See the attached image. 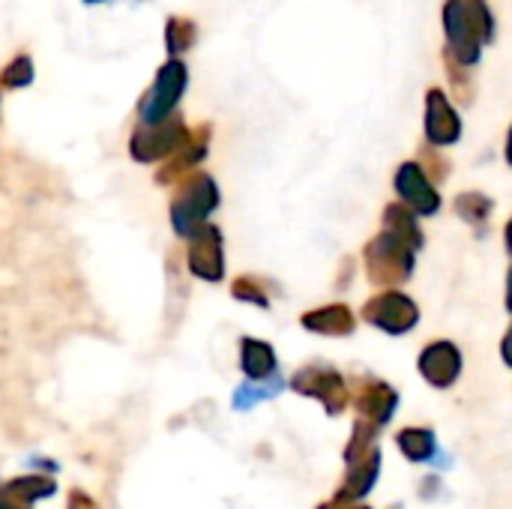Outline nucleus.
<instances>
[{
  "label": "nucleus",
  "mask_w": 512,
  "mask_h": 509,
  "mask_svg": "<svg viewBox=\"0 0 512 509\" xmlns=\"http://www.w3.org/2000/svg\"><path fill=\"white\" fill-rule=\"evenodd\" d=\"M219 207V186L210 174L204 171H192L180 180V189L171 201V225L180 237H192L198 234L210 213Z\"/></svg>",
  "instance_id": "f257e3e1"
},
{
  "label": "nucleus",
  "mask_w": 512,
  "mask_h": 509,
  "mask_svg": "<svg viewBox=\"0 0 512 509\" xmlns=\"http://www.w3.org/2000/svg\"><path fill=\"white\" fill-rule=\"evenodd\" d=\"M414 255H417V249H411L393 231L381 228V234L372 237L363 249L369 282L375 288H396V285L408 282L414 276Z\"/></svg>",
  "instance_id": "f03ea898"
},
{
  "label": "nucleus",
  "mask_w": 512,
  "mask_h": 509,
  "mask_svg": "<svg viewBox=\"0 0 512 509\" xmlns=\"http://www.w3.org/2000/svg\"><path fill=\"white\" fill-rule=\"evenodd\" d=\"M189 138H192V129L183 123L180 114H171L162 123H138L129 141V153L135 162H165Z\"/></svg>",
  "instance_id": "7ed1b4c3"
},
{
  "label": "nucleus",
  "mask_w": 512,
  "mask_h": 509,
  "mask_svg": "<svg viewBox=\"0 0 512 509\" xmlns=\"http://www.w3.org/2000/svg\"><path fill=\"white\" fill-rule=\"evenodd\" d=\"M186 84H189V69L177 57H171L156 72V81L150 84V90L141 96L138 123H162V120H168L177 111V102H180Z\"/></svg>",
  "instance_id": "20e7f679"
},
{
  "label": "nucleus",
  "mask_w": 512,
  "mask_h": 509,
  "mask_svg": "<svg viewBox=\"0 0 512 509\" xmlns=\"http://www.w3.org/2000/svg\"><path fill=\"white\" fill-rule=\"evenodd\" d=\"M444 33H447V54H453L459 63L474 66L483 57V33L480 24L474 21L471 9L465 0H447L444 6Z\"/></svg>",
  "instance_id": "39448f33"
},
{
  "label": "nucleus",
  "mask_w": 512,
  "mask_h": 509,
  "mask_svg": "<svg viewBox=\"0 0 512 509\" xmlns=\"http://www.w3.org/2000/svg\"><path fill=\"white\" fill-rule=\"evenodd\" d=\"M363 318L372 327H378V330H384L390 336H405V333H411L417 327L420 309H417V303L408 294L390 288V291H381L372 300H366Z\"/></svg>",
  "instance_id": "423d86ee"
},
{
  "label": "nucleus",
  "mask_w": 512,
  "mask_h": 509,
  "mask_svg": "<svg viewBox=\"0 0 512 509\" xmlns=\"http://www.w3.org/2000/svg\"><path fill=\"white\" fill-rule=\"evenodd\" d=\"M291 387L309 399H318L324 402L327 414H342L345 405H348V387H345V378L333 369V366H324V363H312V366H303Z\"/></svg>",
  "instance_id": "0eeeda50"
},
{
  "label": "nucleus",
  "mask_w": 512,
  "mask_h": 509,
  "mask_svg": "<svg viewBox=\"0 0 512 509\" xmlns=\"http://www.w3.org/2000/svg\"><path fill=\"white\" fill-rule=\"evenodd\" d=\"M393 186H396V192H399V201L408 204L417 216H435V213L441 210L438 183L423 171L420 162H405V165H399Z\"/></svg>",
  "instance_id": "6e6552de"
},
{
  "label": "nucleus",
  "mask_w": 512,
  "mask_h": 509,
  "mask_svg": "<svg viewBox=\"0 0 512 509\" xmlns=\"http://www.w3.org/2000/svg\"><path fill=\"white\" fill-rule=\"evenodd\" d=\"M186 264H189V273L204 282H219L225 276V246H222V234L216 225L207 222L198 234L189 237Z\"/></svg>",
  "instance_id": "1a4fd4ad"
},
{
  "label": "nucleus",
  "mask_w": 512,
  "mask_h": 509,
  "mask_svg": "<svg viewBox=\"0 0 512 509\" xmlns=\"http://www.w3.org/2000/svg\"><path fill=\"white\" fill-rule=\"evenodd\" d=\"M426 141L435 147H453L462 138V117L441 87L426 93Z\"/></svg>",
  "instance_id": "9d476101"
},
{
  "label": "nucleus",
  "mask_w": 512,
  "mask_h": 509,
  "mask_svg": "<svg viewBox=\"0 0 512 509\" xmlns=\"http://www.w3.org/2000/svg\"><path fill=\"white\" fill-rule=\"evenodd\" d=\"M420 372L438 390L453 387L459 381V375H462V354H459V348L453 342H432L420 354Z\"/></svg>",
  "instance_id": "9b49d317"
},
{
  "label": "nucleus",
  "mask_w": 512,
  "mask_h": 509,
  "mask_svg": "<svg viewBox=\"0 0 512 509\" xmlns=\"http://www.w3.org/2000/svg\"><path fill=\"white\" fill-rule=\"evenodd\" d=\"M207 144H210V126L195 129L192 138H189L174 156H168V159L162 162V171L156 174V180H159V183H174V180H183L186 174H192V171L204 162Z\"/></svg>",
  "instance_id": "f8f14e48"
},
{
  "label": "nucleus",
  "mask_w": 512,
  "mask_h": 509,
  "mask_svg": "<svg viewBox=\"0 0 512 509\" xmlns=\"http://www.w3.org/2000/svg\"><path fill=\"white\" fill-rule=\"evenodd\" d=\"M396 405H399V396L390 384L384 381H363L360 384V396H357V408L363 417L372 420V426H387L390 417L396 414Z\"/></svg>",
  "instance_id": "ddd939ff"
},
{
  "label": "nucleus",
  "mask_w": 512,
  "mask_h": 509,
  "mask_svg": "<svg viewBox=\"0 0 512 509\" xmlns=\"http://www.w3.org/2000/svg\"><path fill=\"white\" fill-rule=\"evenodd\" d=\"M300 324L318 336H351L357 330V318L345 303H330V306L312 309L300 318Z\"/></svg>",
  "instance_id": "4468645a"
},
{
  "label": "nucleus",
  "mask_w": 512,
  "mask_h": 509,
  "mask_svg": "<svg viewBox=\"0 0 512 509\" xmlns=\"http://www.w3.org/2000/svg\"><path fill=\"white\" fill-rule=\"evenodd\" d=\"M384 228L393 231L399 240H405V243H408L411 249H417V252H420L423 243H426L423 228H420V222H417V213H414L408 204H402V201L384 207Z\"/></svg>",
  "instance_id": "2eb2a0df"
},
{
  "label": "nucleus",
  "mask_w": 512,
  "mask_h": 509,
  "mask_svg": "<svg viewBox=\"0 0 512 509\" xmlns=\"http://www.w3.org/2000/svg\"><path fill=\"white\" fill-rule=\"evenodd\" d=\"M240 366L249 381H267L276 372V351L261 339L240 342Z\"/></svg>",
  "instance_id": "dca6fc26"
},
{
  "label": "nucleus",
  "mask_w": 512,
  "mask_h": 509,
  "mask_svg": "<svg viewBox=\"0 0 512 509\" xmlns=\"http://www.w3.org/2000/svg\"><path fill=\"white\" fill-rule=\"evenodd\" d=\"M54 480L51 477H39V474H33V477H21V480H12L9 486H6V492H3V498L15 507V504H21V507H30L33 501H42V498H51L54 495Z\"/></svg>",
  "instance_id": "f3484780"
},
{
  "label": "nucleus",
  "mask_w": 512,
  "mask_h": 509,
  "mask_svg": "<svg viewBox=\"0 0 512 509\" xmlns=\"http://www.w3.org/2000/svg\"><path fill=\"white\" fill-rule=\"evenodd\" d=\"M198 39V27L192 18H183V15H171L168 24H165V48L171 57H180L183 51H189Z\"/></svg>",
  "instance_id": "a211bd4d"
},
{
  "label": "nucleus",
  "mask_w": 512,
  "mask_h": 509,
  "mask_svg": "<svg viewBox=\"0 0 512 509\" xmlns=\"http://www.w3.org/2000/svg\"><path fill=\"white\" fill-rule=\"evenodd\" d=\"M396 441L411 462H426L435 456V435L429 429H405Z\"/></svg>",
  "instance_id": "6ab92c4d"
},
{
  "label": "nucleus",
  "mask_w": 512,
  "mask_h": 509,
  "mask_svg": "<svg viewBox=\"0 0 512 509\" xmlns=\"http://www.w3.org/2000/svg\"><path fill=\"white\" fill-rule=\"evenodd\" d=\"M456 213L468 222V225H483L492 213V198H486L483 192H462L456 198Z\"/></svg>",
  "instance_id": "aec40b11"
},
{
  "label": "nucleus",
  "mask_w": 512,
  "mask_h": 509,
  "mask_svg": "<svg viewBox=\"0 0 512 509\" xmlns=\"http://www.w3.org/2000/svg\"><path fill=\"white\" fill-rule=\"evenodd\" d=\"M444 66H447V75H450V87H453V93H456V99L459 102H474V93H477V87H474V78L468 75V66L465 63H459L453 54H447L444 51Z\"/></svg>",
  "instance_id": "412c9836"
},
{
  "label": "nucleus",
  "mask_w": 512,
  "mask_h": 509,
  "mask_svg": "<svg viewBox=\"0 0 512 509\" xmlns=\"http://www.w3.org/2000/svg\"><path fill=\"white\" fill-rule=\"evenodd\" d=\"M30 81H33V63H30L27 54H15L0 72V87L3 90H18V87H27Z\"/></svg>",
  "instance_id": "4be33fe9"
},
{
  "label": "nucleus",
  "mask_w": 512,
  "mask_h": 509,
  "mask_svg": "<svg viewBox=\"0 0 512 509\" xmlns=\"http://www.w3.org/2000/svg\"><path fill=\"white\" fill-rule=\"evenodd\" d=\"M231 294H234L237 300L252 303V306H261V309L270 306V297H267V291H264V282L255 279V276H240V279H234Z\"/></svg>",
  "instance_id": "5701e85b"
},
{
  "label": "nucleus",
  "mask_w": 512,
  "mask_h": 509,
  "mask_svg": "<svg viewBox=\"0 0 512 509\" xmlns=\"http://www.w3.org/2000/svg\"><path fill=\"white\" fill-rule=\"evenodd\" d=\"M417 162L423 165V171H426L435 183H444V180L450 177V162H447V156H441V147H435V144H429V141H426V147L420 150Z\"/></svg>",
  "instance_id": "b1692460"
},
{
  "label": "nucleus",
  "mask_w": 512,
  "mask_h": 509,
  "mask_svg": "<svg viewBox=\"0 0 512 509\" xmlns=\"http://www.w3.org/2000/svg\"><path fill=\"white\" fill-rule=\"evenodd\" d=\"M69 509H96V504L84 492H72L69 495Z\"/></svg>",
  "instance_id": "393cba45"
},
{
  "label": "nucleus",
  "mask_w": 512,
  "mask_h": 509,
  "mask_svg": "<svg viewBox=\"0 0 512 509\" xmlns=\"http://www.w3.org/2000/svg\"><path fill=\"white\" fill-rule=\"evenodd\" d=\"M501 354H504V363L512 369V327L507 330V336H504V345H501Z\"/></svg>",
  "instance_id": "a878e982"
},
{
  "label": "nucleus",
  "mask_w": 512,
  "mask_h": 509,
  "mask_svg": "<svg viewBox=\"0 0 512 509\" xmlns=\"http://www.w3.org/2000/svg\"><path fill=\"white\" fill-rule=\"evenodd\" d=\"M507 309L512 312V267L510 273H507Z\"/></svg>",
  "instance_id": "bb28decb"
},
{
  "label": "nucleus",
  "mask_w": 512,
  "mask_h": 509,
  "mask_svg": "<svg viewBox=\"0 0 512 509\" xmlns=\"http://www.w3.org/2000/svg\"><path fill=\"white\" fill-rule=\"evenodd\" d=\"M504 240H507V252L512 255V219L507 222V231H504Z\"/></svg>",
  "instance_id": "cd10ccee"
},
{
  "label": "nucleus",
  "mask_w": 512,
  "mask_h": 509,
  "mask_svg": "<svg viewBox=\"0 0 512 509\" xmlns=\"http://www.w3.org/2000/svg\"><path fill=\"white\" fill-rule=\"evenodd\" d=\"M507 162L512 165V129H510V135H507Z\"/></svg>",
  "instance_id": "c85d7f7f"
},
{
  "label": "nucleus",
  "mask_w": 512,
  "mask_h": 509,
  "mask_svg": "<svg viewBox=\"0 0 512 509\" xmlns=\"http://www.w3.org/2000/svg\"><path fill=\"white\" fill-rule=\"evenodd\" d=\"M321 509H354V507H342V501H336V504H327V507Z\"/></svg>",
  "instance_id": "c756f323"
},
{
  "label": "nucleus",
  "mask_w": 512,
  "mask_h": 509,
  "mask_svg": "<svg viewBox=\"0 0 512 509\" xmlns=\"http://www.w3.org/2000/svg\"><path fill=\"white\" fill-rule=\"evenodd\" d=\"M0 509H15V507H12V504H9L6 498H0Z\"/></svg>",
  "instance_id": "7c9ffc66"
},
{
  "label": "nucleus",
  "mask_w": 512,
  "mask_h": 509,
  "mask_svg": "<svg viewBox=\"0 0 512 509\" xmlns=\"http://www.w3.org/2000/svg\"><path fill=\"white\" fill-rule=\"evenodd\" d=\"M90 3H99V0H90Z\"/></svg>",
  "instance_id": "2f4dec72"
}]
</instances>
